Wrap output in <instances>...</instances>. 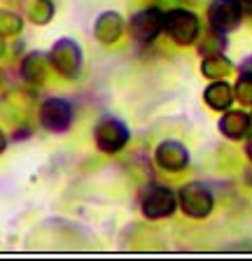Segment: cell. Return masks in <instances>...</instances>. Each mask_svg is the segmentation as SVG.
I'll use <instances>...</instances> for the list:
<instances>
[{
  "label": "cell",
  "mask_w": 252,
  "mask_h": 261,
  "mask_svg": "<svg viewBox=\"0 0 252 261\" xmlns=\"http://www.w3.org/2000/svg\"><path fill=\"white\" fill-rule=\"evenodd\" d=\"M164 28L178 44H192L198 38V19L187 10H173L164 16Z\"/></svg>",
  "instance_id": "obj_1"
},
{
  "label": "cell",
  "mask_w": 252,
  "mask_h": 261,
  "mask_svg": "<svg viewBox=\"0 0 252 261\" xmlns=\"http://www.w3.org/2000/svg\"><path fill=\"white\" fill-rule=\"evenodd\" d=\"M241 3L238 0H213V5L208 10V19L213 31L217 33H229L241 23Z\"/></svg>",
  "instance_id": "obj_2"
},
{
  "label": "cell",
  "mask_w": 252,
  "mask_h": 261,
  "mask_svg": "<svg viewBox=\"0 0 252 261\" xmlns=\"http://www.w3.org/2000/svg\"><path fill=\"white\" fill-rule=\"evenodd\" d=\"M180 205L194 219L208 217L213 210V196L203 185H187L180 189Z\"/></svg>",
  "instance_id": "obj_3"
},
{
  "label": "cell",
  "mask_w": 252,
  "mask_h": 261,
  "mask_svg": "<svg viewBox=\"0 0 252 261\" xmlns=\"http://www.w3.org/2000/svg\"><path fill=\"white\" fill-rule=\"evenodd\" d=\"M49 61L61 75L75 77L80 65H82V51H80V47L72 40H59L54 44V49H52Z\"/></svg>",
  "instance_id": "obj_4"
},
{
  "label": "cell",
  "mask_w": 252,
  "mask_h": 261,
  "mask_svg": "<svg viewBox=\"0 0 252 261\" xmlns=\"http://www.w3.org/2000/svg\"><path fill=\"white\" fill-rule=\"evenodd\" d=\"M126 142H129V128L119 119H103L96 126V145L103 152H119Z\"/></svg>",
  "instance_id": "obj_5"
},
{
  "label": "cell",
  "mask_w": 252,
  "mask_h": 261,
  "mask_svg": "<svg viewBox=\"0 0 252 261\" xmlns=\"http://www.w3.org/2000/svg\"><path fill=\"white\" fill-rule=\"evenodd\" d=\"M72 119V112H70V105L61 98H52L47 103L42 105L40 110V121L47 130H66L70 126Z\"/></svg>",
  "instance_id": "obj_6"
},
{
  "label": "cell",
  "mask_w": 252,
  "mask_h": 261,
  "mask_svg": "<svg viewBox=\"0 0 252 261\" xmlns=\"http://www.w3.org/2000/svg\"><path fill=\"white\" fill-rule=\"evenodd\" d=\"M164 28V16L159 10H145L140 14L133 16L131 21V33L133 38L140 40V42H149L159 35V31Z\"/></svg>",
  "instance_id": "obj_7"
},
{
  "label": "cell",
  "mask_w": 252,
  "mask_h": 261,
  "mask_svg": "<svg viewBox=\"0 0 252 261\" xmlns=\"http://www.w3.org/2000/svg\"><path fill=\"white\" fill-rule=\"evenodd\" d=\"M189 161V152L182 142H175V140H166L157 147V163L159 168L164 170H182Z\"/></svg>",
  "instance_id": "obj_8"
},
{
  "label": "cell",
  "mask_w": 252,
  "mask_h": 261,
  "mask_svg": "<svg viewBox=\"0 0 252 261\" xmlns=\"http://www.w3.org/2000/svg\"><path fill=\"white\" fill-rule=\"evenodd\" d=\"M175 210V196L170 194L168 189H152L143 201V212L145 217L149 219H161V217H168L173 215Z\"/></svg>",
  "instance_id": "obj_9"
},
{
  "label": "cell",
  "mask_w": 252,
  "mask_h": 261,
  "mask_svg": "<svg viewBox=\"0 0 252 261\" xmlns=\"http://www.w3.org/2000/svg\"><path fill=\"white\" fill-rule=\"evenodd\" d=\"M121 31H124V21L117 12H103L96 21V28H93V35L96 40H100L103 44H112L119 40Z\"/></svg>",
  "instance_id": "obj_10"
},
{
  "label": "cell",
  "mask_w": 252,
  "mask_h": 261,
  "mask_svg": "<svg viewBox=\"0 0 252 261\" xmlns=\"http://www.w3.org/2000/svg\"><path fill=\"white\" fill-rule=\"evenodd\" d=\"M219 130L224 133L229 140H243L250 130V117L241 110H229V112L219 119Z\"/></svg>",
  "instance_id": "obj_11"
},
{
  "label": "cell",
  "mask_w": 252,
  "mask_h": 261,
  "mask_svg": "<svg viewBox=\"0 0 252 261\" xmlns=\"http://www.w3.org/2000/svg\"><path fill=\"white\" fill-rule=\"evenodd\" d=\"M203 98H206V103L213 110H226L231 105V100H234V89L226 82L217 80L203 91Z\"/></svg>",
  "instance_id": "obj_12"
},
{
  "label": "cell",
  "mask_w": 252,
  "mask_h": 261,
  "mask_svg": "<svg viewBox=\"0 0 252 261\" xmlns=\"http://www.w3.org/2000/svg\"><path fill=\"white\" fill-rule=\"evenodd\" d=\"M201 72L210 80H219V77H226L231 72V63L222 54H208L201 63Z\"/></svg>",
  "instance_id": "obj_13"
},
{
  "label": "cell",
  "mask_w": 252,
  "mask_h": 261,
  "mask_svg": "<svg viewBox=\"0 0 252 261\" xmlns=\"http://www.w3.org/2000/svg\"><path fill=\"white\" fill-rule=\"evenodd\" d=\"M21 72L28 82L33 84H40L44 80V72H47V63H44L42 54H31L21 65Z\"/></svg>",
  "instance_id": "obj_14"
},
{
  "label": "cell",
  "mask_w": 252,
  "mask_h": 261,
  "mask_svg": "<svg viewBox=\"0 0 252 261\" xmlns=\"http://www.w3.org/2000/svg\"><path fill=\"white\" fill-rule=\"evenodd\" d=\"M52 14H54V5H52V0H35L33 7H31V12H28L31 21L38 23V26H42V23L49 21Z\"/></svg>",
  "instance_id": "obj_15"
},
{
  "label": "cell",
  "mask_w": 252,
  "mask_h": 261,
  "mask_svg": "<svg viewBox=\"0 0 252 261\" xmlns=\"http://www.w3.org/2000/svg\"><path fill=\"white\" fill-rule=\"evenodd\" d=\"M21 31V19L12 12H0V35H17Z\"/></svg>",
  "instance_id": "obj_16"
},
{
  "label": "cell",
  "mask_w": 252,
  "mask_h": 261,
  "mask_svg": "<svg viewBox=\"0 0 252 261\" xmlns=\"http://www.w3.org/2000/svg\"><path fill=\"white\" fill-rule=\"evenodd\" d=\"M236 98L243 105H252V80L250 77H241L236 84Z\"/></svg>",
  "instance_id": "obj_17"
},
{
  "label": "cell",
  "mask_w": 252,
  "mask_h": 261,
  "mask_svg": "<svg viewBox=\"0 0 252 261\" xmlns=\"http://www.w3.org/2000/svg\"><path fill=\"white\" fill-rule=\"evenodd\" d=\"M222 49H224V40L217 38V35H213V38H206V42L201 44V51H203V54H210V51H213V54H219Z\"/></svg>",
  "instance_id": "obj_18"
},
{
  "label": "cell",
  "mask_w": 252,
  "mask_h": 261,
  "mask_svg": "<svg viewBox=\"0 0 252 261\" xmlns=\"http://www.w3.org/2000/svg\"><path fill=\"white\" fill-rule=\"evenodd\" d=\"M241 75L243 77H250V80H252V59H247L245 63L241 65Z\"/></svg>",
  "instance_id": "obj_19"
},
{
  "label": "cell",
  "mask_w": 252,
  "mask_h": 261,
  "mask_svg": "<svg viewBox=\"0 0 252 261\" xmlns=\"http://www.w3.org/2000/svg\"><path fill=\"white\" fill-rule=\"evenodd\" d=\"M3 149H5V136L0 133V152H3Z\"/></svg>",
  "instance_id": "obj_20"
},
{
  "label": "cell",
  "mask_w": 252,
  "mask_h": 261,
  "mask_svg": "<svg viewBox=\"0 0 252 261\" xmlns=\"http://www.w3.org/2000/svg\"><path fill=\"white\" fill-rule=\"evenodd\" d=\"M245 179H247V185H252V170H247V175H245Z\"/></svg>",
  "instance_id": "obj_21"
},
{
  "label": "cell",
  "mask_w": 252,
  "mask_h": 261,
  "mask_svg": "<svg viewBox=\"0 0 252 261\" xmlns=\"http://www.w3.org/2000/svg\"><path fill=\"white\" fill-rule=\"evenodd\" d=\"M247 156H250V159H252V140H250V142H247Z\"/></svg>",
  "instance_id": "obj_22"
},
{
  "label": "cell",
  "mask_w": 252,
  "mask_h": 261,
  "mask_svg": "<svg viewBox=\"0 0 252 261\" xmlns=\"http://www.w3.org/2000/svg\"><path fill=\"white\" fill-rule=\"evenodd\" d=\"M241 3H245V5H252V0H241Z\"/></svg>",
  "instance_id": "obj_23"
},
{
  "label": "cell",
  "mask_w": 252,
  "mask_h": 261,
  "mask_svg": "<svg viewBox=\"0 0 252 261\" xmlns=\"http://www.w3.org/2000/svg\"><path fill=\"white\" fill-rule=\"evenodd\" d=\"M0 54H3V40H0Z\"/></svg>",
  "instance_id": "obj_24"
},
{
  "label": "cell",
  "mask_w": 252,
  "mask_h": 261,
  "mask_svg": "<svg viewBox=\"0 0 252 261\" xmlns=\"http://www.w3.org/2000/svg\"><path fill=\"white\" fill-rule=\"evenodd\" d=\"M250 124H252V117H250Z\"/></svg>",
  "instance_id": "obj_25"
},
{
  "label": "cell",
  "mask_w": 252,
  "mask_h": 261,
  "mask_svg": "<svg viewBox=\"0 0 252 261\" xmlns=\"http://www.w3.org/2000/svg\"><path fill=\"white\" fill-rule=\"evenodd\" d=\"M0 77H3V72H0Z\"/></svg>",
  "instance_id": "obj_26"
}]
</instances>
